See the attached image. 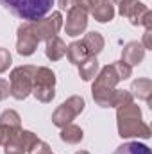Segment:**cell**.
Instances as JSON below:
<instances>
[{"label": "cell", "instance_id": "cell-1", "mask_svg": "<svg viewBox=\"0 0 152 154\" xmlns=\"http://www.w3.org/2000/svg\"><path fill=\"white\" fill-rule=\"evenodd\" d=\"M116 125L122 138H150V127L141 120V109L132 102L116 109Z\"/></svg>", "mask_w": 152, "mask_h": 154}, {"label": "cell", "instance_id": "cell-2", "mask_svg": "<svg viewBox=\"0 0 152 154\" xmlns=\"http://www.w3.org/2000/svg\"><path fill=\"white\" fill-rule=\"evenodd\" d=\"M54 2L56 0H0V5L25 22H36L52 11Z\"/></svg>", "mask_w": 152, "mask_h": 154}, {"label": "cell", "instance_id": "cell-3", "mask_svg": "<svg viewBox=\"0 0 152 154\" xmlns=\"http://www.w3.org/2000/svg\"><path fill=\"white\" fill-rule=\"evenodd\" d=\"M36 68L38 66L23 65V66H18V68H14L11 72V75H9V90H11V95L16 100H23L32 93Z\"/></svg>", "mask_w": 152, "mask_h": 154}, {"label": "cell", "instance_id": "cell-4", "mask_svg": "<svg viewBox=\"0 0 152 154\" xmlns=\"http://www.w3.org/2000/svg\"><path fill=\"white\" fill-rule=\"evenodd\" d=\"M84 99L79 97V95H74L70 99H66L61 106H57V109L52 113V124L57 125V127H65L68 124H72V120L75 118L77 115H81L84 111Z\"/></svg>", "mask_w": 152, "mask_h": 154}, {"label": "cell", "instance_id": "cell-5", "mask_svg": "<svg viewBox=\"0 0 152 154\" xmlns=\"http://www.w3.org/2000/svg\"><path fill=\"white\" fill-rule=\"evenodd\" d=\"M27 25L36 34V38L39 41H43V39L47 41V39L54 38L61 31V27H63V14L59 11H54L47 18H41V20H36V22H27Z\"/></svg>", "mask_w": 152, "mask_h": 154}, {"label": "cell", "instance_id": "cell-6", "mask_svg": "<svg viewBox=\"0 0 152 154\" xmlns=\"http://www.w3.org/2000/svg\"><path fill=\"white\" fill-rule=\"evenodd\" d=\"M39 138L32 131H25L20 129L5 145H4V154H25L29 152V149L38 142Z\"/></svg>", "mask_w": 152, "mask_h": 154}, {"label": "cell", "instance_id": "cell-7", "mask_svg": "<svg viewBox=\"0 0 152 154\" xmlns=\"http://www.w3.org/2000/svg\"><path fill=\"white\" fill-rule=\"evenodd\" d=\"M95 102L102 108H120V106H125L129 102H132V95L131 91H125V90H108L104 93H99V95H93Z\"/></svg>", "mask_w": 152, "mask_h": 154}, {"label": "cell", "instance_id": "cell-8", "mask_svg": "<svg viewBox=\"0 0 152 154\" xmlns=\"http://www.w3.org/2000/svg\"><path fill=\"white\" fill-rule=\"evenodd\" d=\"M118 13L125 18H129V22L132 25H141V20L145 16V13L149 11V7L145 4H141L140 0H118Z\"/></svg>", "mask_w": 152, "mask_h": 154}, {"label": "cell", "instance_id": "cell-9", "mask_svg": "<svg viewBox=\"0 0 152 154\" xmlns=\"http://www.w3.org/2000/svg\"><path fill=\"white\" fill-rule=\"evenodd\" d=\"M86 27H88V13L77 5L68 9V16H66V23H65L66 34L68 36H79L86 31Z\"/></svg>", "mask_w": 152, "mask_h": 154}, {"label": "cell", "instance_id": "cell-10", "mask_svg": "<svg viewBox=\"0 0 152 154\" xmlns=\"http://www.w3.org/2000/svg\"><path fill=\"white\" fill-rule=\"evenodd\" d=\"M39 39L36 34L29 29L27 23H22L18 27V39H16V50L20 56H32L38 48Z\"/></svg>", "mask_w": 152, "mask_h": 154}, {"label": "cell", "instance_id": "cell-11", "mask_svg": "<svg viewBox=\"0 0 152 154\" xmlns=\"http://www.w3.org/2000/svg\"><path fill=\"white\" fill-rule=\"evenodd\" d=\"M118 82H120V79L116 75L114 68L111 65H108V66H104V68L100 70V74H97L95 82H93V86H91V93H93V95H99V93H104V91H108V90H113V88H116Z\"/></svg>", "mask_w": 152, "mask_h": 154}, {"label": "cell", "instance_id": "cell-12", "mask_svg": "<svg viewBox=\"0 0 152 154\" xmlns=\"http://www.w3.org/2000/svg\"><path fill=\"white\" fill-rule=\"evenodd\" d=\"M88 13L100 23H108L114 18V5L111 0H91Z\"/></svg>", "mask_w": 152, "mask_h": 154}, {"label": "cell", "instance_id": "cell-13", "mask_svg": "<svg viewBox=\"0 0 152 154\" xmlns=\"http://www.w3.org/2000/svg\"><path fill=\"white\" fill-rule=\"evenodd\" d=\"M143 57H145V48L138 41H129L122 50V61H125L129 66L140 65L143 61Z\"/></svg>", "mask_w": 152, "mask_h": 154}, {"label": "cell", "instance_id": "cell-14", "mask_svg": "<svg viewBox=\"0 0 152 154\" xmlns=\"http://www.w3.org/2000/svg\"><path fill=\"white\" fill-rule=\"evenodd\" d=\"M45 54H47V57H48L50 61H59V59L65 57V54H66V45H65V41L61 38H57V36L47 39Z\"/></svg>", "mask_w": 152, "mask_h": 154}, {"label": "cell", "instance_id": "cell-15", "mask_svg": "<svg viewBox=\"0 0 152 154\" xmlns=\"http://www.w3.org/2000/svg\"><path fill=\"white\" fill-rule=\"evenodd\" d=\"M131 95L140 99V100H145V102H150L152 97V81L150 79H136L131 86Z\"/></svg>", "mask_w": 152, "mask_h": 154}, {"label": "cell", "instance_id": "cell-16", "mask_svg": "<svg viewBox=\"0 0 152 154\" xmlns=\"http://www.w3.org/2000/svg\"><path fill=\"white\" fill-rule=\"evenodd\" d=\"M65 56L68 57V61H70L72 65H81L86 57H90V54H88V50H86L82 39L70 43V45L66 47V54H65Z\"/></svg>", "mask_w": 152, "mask_h": 154}, {"label": "cell", "instance_id": "cell-17", "mask_svg": "<svg viewBox=\"0 0 152 154\" xmlns=\"http://www.w3.org/2000/svg\"><path fill=\"white\" fill-rule=\"evenodd\" d=\"M32 88H56V75L50 68L39 66L34 74V84Z\"/></svg>", "mask_w": 152, "mask_h": 154}, {"label": "cell", "instance_id": "cell-18", "mask_svg": "<svg viewBox=\"0 0 152 154\" xmlns=\"http://www.w3.org/2000/svg\"><path fill=\"white\" fill-rule=\"evenodd\" d=\"M82 43H84V47H86V50H88L90 56H97L104 48V38H102V34L100 32H95V31L93 32H88L82 38Z\"/></svg>", "mask_w": 152, "mask_h": 154}, {"label": "cell", "instance_id": "cell-19", "mask_svg": "<svg viewBox=\"0 0 152 154\" xmlns=\"http://www.w3.org/2000/svg\"><path fill=\"white\" fill-rule=\"evenodd\" d=\"M99 72V61H97V56H90L86 57L81 65H79V75L82 81H91L97 77Z\"/></svg>", "mask_w": 152, "mask_h": 154}, {"label": "cell", "instance_id": "cell-20", "mask_svg": "<svg viewBox=\"0 0 152 154\" xmlns=\"http://www.w3.org/2000/svg\"><path fill=\"white\" fill-rule=\"evenodd\" d=\"M61 140L65 142V143H70V145H75L79 143L82 138H84V133H82V129L79 127V125H74V124H68V125H65V127H61Z\"/></svg>", "mask_w": 152, "mask_h": 154}, {"label": "cell", "instance_id": "cell-21", "mask_svg": "<svg viewBox=\"0 0 152 154\" xmlns=\"http://www.w3.org/2000/svg\"><path fill=\"white\" fill-rule=\"evenodd\" d=\"M113 154H152L150 149L143 143H138V142H127L120 147H116V151Z\"/></svg>", "mask_w": 152, "mask_h": 154}, {"label": "cell", "instance_id": "cell-22", "mask_svg": "<svg viewBox=\"0 0 152 154\" xmlns=\"http://www.w3.org/2000/svg\"><path fill=\"white\" fill-rule=\"evenodd\" d=\"M0 125H7L11 129H22V118L14 109H5L0 115Z\"/></svg>", "mask_w": 152, "mask_h": 154}, {"label": "cell", "instance_id": "cell-23", "mask_svg": "<svg viewBox=\"0 0 152 154\" xmlns=\"http://www.w3.org/2000/svg\"><path fill=\"white\" fill-rule=\"evenodd\" d=\"M114 68V72H116V75H118V79L120 81H125V79H129L131 77V74H132V66H129L125 61H114L113 65H111Z\"/></svg>", "mask_w": 152, "mask_h": 154}, {"label": "cell", "instance_id": "cell-24", "mask_svg": "<svg viewBox=\"0 0 152 154\" xmlns=\"http://www.w3.org/2000/svg\"><path fill=\"white\" fill-rule=\"evenodd\" d=\"M50 145L47 143V142H43V140H38L31 149H29V154H50Z\"/></svg>", "mask_w": 152, "mask_h": 154}, {"label": "cell", "instance_id": "cell-25", "mask_svg": "<svg viewBox=\"0 0 152 154\" xmlns=\"http://www.w3.org/2000/svg\"><path fill=\"white\" fill-rule=\"evenodd\" d=\"M9 65H11V54H9L7 48H2L0 47V74L5 72L9 68Z\"/></svg>", "mask_w": 152, "mask_h": 154}, {"label": "cell", "instance_id": "cell-26", "mask_svg": "<svg viewBox=\"0 0 152 154\" xmlns=\"http://www.w3.org/2000/svg\"><path fill=\"white\" fill-rule=\"evenodd\" d=\"M141 45H143L145 50L152 48V27L145 29V34H143V41H141Z\"/></svg>", "mask_w": 152, "mask_h": 154}, {"label": "cell", "instance_id": "cell-27", "mask_svg": "<svg viewBox=\"0 0 152 154\" xmlns=\"http://www.w3.org/2000/svg\"><path fill=\"white\" fill-rule=\"evenodd\" d=\"M9 95H11V90H9V82H7V81H4V79H0V100L7 99Z\"/></svg>", "mask_w": 152, "mask_h": 154}, {"label": "cell", "instance_id": "cell-28", "mask_svg": "<svg viewBox=\"0 0 152 154\" xmlns=\"http://www.w3.org/2000/svg\"><path fill=\"white\" fill-rule=\"evenodd\" d=\"M141 25H143L145 29L152 27V13H150V9L145 13V16H143V20H141Z\"/></svg>", "mask_w": 152, "mask_h": 154}, {"label": "cell", "instance_id": "cell-29", "mask_svg": "<svg viewBox=\"0 0 152 154\" xmlns=\"http://www.w3.org/2000/svg\"><path fill=\"white\" fill-rule=\"evenodd\" d=\"M75 5V0H59V7L61 9H72Z\"/></svg>", "mask_w": 152, "mask_h": 154}, {"label": "cell", "instance_id": "cell-30", "mask_svg": "<svg viewBox=\"0 0 152 154\" xmlns=\"http://www.w3.org/2000/svg\"><path fill=\"white\" fill-rule=\"evenodd\" d=\"M75 154H90V152H88V151H77Z\"/></svg>", "mask_w": 152, "mask_h": 154}, {"label": "cell", "instance_id": "cell-31", "mask_svg": "<svg viewBox=\"0 0 152 154\" xmlns=\"http://www.w3.org/2000/svg\"><path fill=\"white\" fill-rule=\"evenodd\" d=\"M114 2H118V0H114Z\"/></svg>", "mask_w": 152, "mask_h": 154}, {"label": "cell", "instance_id": "cell-32", "mask_svg": "<svg viewBox=\"0 0 152 154\" xmlns=\"http://www.w3.org/2000/svg\"><path fill=\"white\" fill-rule=\"evenodd\" d=\"M50 154H52V152H50Z\"/></svg>", "mask_w": 152, "mask_h": 154}]
</instances>
